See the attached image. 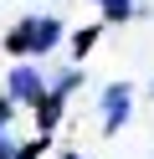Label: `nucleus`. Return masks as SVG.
<instances>
[{
    "instance_id": "1",
    "label": "nucleus",
    "mask_w": 154,
    "mask_h": 159,
    "mask_svg": "<svg viewBox=\"0 0 154 159\" xmlns=\"http://www.w3.org/2000/svg\"><path fill=\"white\" fill-rule=\"evenodd\" d=\"M67 41V21L62 16H26L5 31V52L21 57V62H36V57H51Z\"/></svg>"
},
{
    "instance_id": "2",
    "label": "nucleus",
    "mask_w": 154,
    "mask_h": 159,
    "mask_svg": "<svg viewBox=\"0 0 154 159\" xmlns=\"http://www.w3.org/2000/svg\"><path fill=\"white\" fill-rule=\"evenodd\" d=\"M0 93H5V98H10L16 108H36L41 98H46V77H41V67L21 62V67H10V72H5Z\"/></svg>"
},
{
    "instance_id": "3",
    "label": "nucleus",
    "mask_w": 154,
    "mask_h": 159,
    "mask_svg": "<svg viewBox=\"0 0 154 159\" xmlns=\"http://www.w3.org/2000/svg\"><path fill=\"white\" fill-rule=\"evenodd\" d=\"M98 108H103V134H118L133 113V82H108Z\"/></svg>"
},
{
    "instance_id": "4",
    "label": "nucleus",
    "mask_w": 154,
    "mask_h": 159,
    "mask_svg": "<svg viewBox=\"0 0 154 159\" xmlns=\"http://www.w3.org/2000/svg\"><path fill=\"white\" fill-rule=\"evenodd\" d=\"M62 108H67V98H57V93H46V98L36 103V134H41V139H51V128L62 123Z\"/></svg>"
},
{
    "instance_id": "5",
    "label": "nucleus",
    "mask_w": 154,
    "mask_h": 159,
    "mask_svg": "<svg viewBox=\"0 0 154 159\" xmlns=\"http://www.w3.org/2000/svg\"><path fill=\"white\" fill-rule=\"evenodd\" d=\"M98 11H103V21H108V26H118V21H128L139 5H133V0H98Z\"/></svg>"
},
{
    "instance_id": "6",
    "label": "nucleus",
    "mask_w": 154,
    "mask_h": 159,
    "mask_svg": "<svg viewBox=\"0 0 154 159\" xmlns=\"http://www.w3.org/2000/svg\"><path fill=\"white\" fill-rule=\"evenodd\" d=\"M98 36H103V26H82V31L72 36V57H77V62H82V57H87L92 46H98Z\"/></svg>"
},
{
    "instance_id": "7",
    "label": "nucleus",
    "mask_w": 154,
    "mask_h": 159,
    "mask_svg": "<svg viewBox=\"0 0 154 159\" xmlns=\"http://www.w3.org/2000/svg\"><path fill=\"white\" fill-rule=\"evenodd\" d=\"M77 82H82V67H67V72H57V82H51L46 93H57V98H67V93H72V87H77Z\"/></svg>"
},
{
    "instance_id": "8",
    "label": "nucleus",
    "mask_w": 154,
    "mask_h": 159,
    "mask_svg": "<svg viewBox=\"0 0 154 159\" xmlns=\"http://www.w3.org/2000/svg\"><path fill=\"white\" fill-rule=\"evenodd\" d=\"M0 159H16V139H10V128H0Z\"/></svg>"
},
{
    "instance_id": "9",
    "label": "nucleus",
    "mask_w": 154,
    "mask_h": 159,
    "mask_svg": "<svg viewBox=\"0 0 154 159\" xmlns=\"http://www.w3.org/2000/svg\"><path fill=\"white\" fill-rule=\"evenodd\" d=\"M10 118H16V103H10V98L0 93V128H10Z\"/></svg>"
},
{
    "instance_id": "10",
    "label": "nucleus",
    "mask_w": 154,
    "mask_h": 159,
    "mask_svg": "<svg viewBox=\"0 0 154 159\" xmlns=\"http://www.w3.org/2000/svg\"><path fill=\"white\" fill-rule=\"evenodd\" d=\"M62 159H82V154H62Z\"/></svg>"
}]
</instances>
